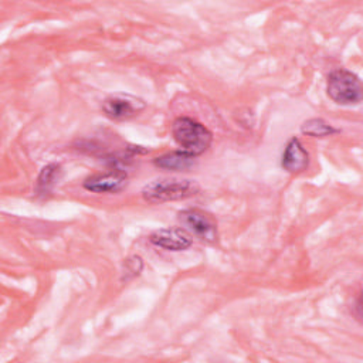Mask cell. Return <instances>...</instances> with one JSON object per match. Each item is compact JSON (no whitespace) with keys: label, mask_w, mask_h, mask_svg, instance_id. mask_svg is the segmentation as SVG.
Listing matches in <instances>:
<instances>
[{"label":"cell","mask_w":363,"mask_h":363,"mask_svg":"<svg viewBox=\"0 0 363 363\" xmlns=\"http://www.w3.org/2000/svg\"><path fill=\"white\" fill-rule=\"evenodd\" d=\"M172 136L180 150L196 157L203 155L213 142V133L189 116H179L172 123Z\"/></svg>","instance_id":"obj_1"},{"label":"cell","mask_w":363,"mask_h":363,"mask_svg":"<svg viewBox=\"0 0 363 363\" xmlns=\"http://www.w3.org/2000/svg\"><path fill=\"white\" fill-rule=\"evenodd\" d=\"M200 186L196 180L183 177H160L146 183L142 189V197L153 204L184 200L196 196Z\"/></svg>","instance_id":"obj_2"},{"label":"cell","mask_w":363,"mask_h":363,"mask_svg":"<svg viewBox=\"0 0 363 363\" xmlns=\"http://www.w3.org/2000/svg\"><path fill=\"white\" fill-rule=\"evenodd\" d=\"M326 92L337 105H357L362 101V82L354 72L337 68L330 71L328 75Z\"/></svg>","instance_id":"obj_3"},{"label":"cell","mask_w":363,"mask_h":363,"mask_svg":"<svg viewBox=\"0 0 363 363\" xmlns=\"http://www.w3.org/2000/svg\"><path fill=\"white\" fill-rule=\"evenodd\" d=\"M177 221L189 235H194L203 242L213 244L218 238L217 223L211 214L200 208H186L177 213Z\"/></svg>","instance_id":"obj_4"},{"label":"cell","mask_w":363,"mask_h":363,"mask_svg":"<svg viewBox=\"0 0 363 363\" xmlns=\"http://www.w3.org/2000/svg\"><path fill=\"white\" fill-rule=\"evenodd\" d=\"M146 108V102L140 98L123 94L109 95L102 102V112L113 121H125L139 115Z\"/></svg>","instance_id":"obj_5"},{"label":"cell","mask_w":363,"mask_h":363,"mask_svg":"<svg viewBox=\"0 0 363 363\" xmlns=\"http://www.w3.org/2000/svg\"><path fill=\"white\" fill-rule=\"evenodd\" d=\"M84 189L96 194H115L122 191L128 186V174L123 170H109L104 173H95L88 176L84 183Z\"/></svg>","instance_id":"obj_6"},{"label":"cell","mask_w":363,"mask_h":363,"mask_svg":"<svg viewBox=\"0 0 363 363\" xmlns=\"http://www.w3.org/2000/svg\"><path fill=\"white\" fill-rule=\"evenodd\" d=\"M309 162H311L309 152L305 149V146L296 136H292L284 147L282 157H281V166L288 173L298 174L308 169Z\"/></svg>","instance_id":"obj_7"},{"label":"cell","mask_w":363,"mask_h":363,"mask_svg":"<svg viewBox=\"0 0 363 363\" xmlns=\"http://www.w3.org/2000/svg\"><path fill=\"white\" fill-rule=\"evenodd\" d=\"M149 241L167 251H184L191 245V238L183 228L156 230L149 235Z\"/></svg>","instance_id":"obj_8"},{"label":"cell","mask_w":363,"mask_h":363,"mask_svg":"<svg viewBox=\"0 0 363 363\" xmlns=\"http://www.w3.org/2000/svg\"><path fill=\"white\" fill-rule=\"evenodd\" d=\"M194 157L183 150H173L153 159V164L163 170H186L191 167Z\"/></svg>","instance_id":"obj_9"},{"label":"cell","mask_w":363,"mask_h":363,"mask_svg":"<svg viewBox=\"0 0 363 363\" xmlns=\"http://www.w3.org/2000/svg\"><path fill=\"white\" fill-rule=\"evenodd\" d=\"M62 173V169L58 163H48L45 164L38 176H37V183H35V193L38 196H47L52 191L55 187L57 182L60 180Z\"/></svg>","instance_id":"obj_10"},{"label":"cell","mask_w":363,"mask_h":363,"mask_svg":"<svg viewBox=\"0 0 363 363\" xmlns=\"http://www.w3.org/2000/svg\"><path fill=\"white\" fill-rule=\"evenodd\" d=\"M301 132L312 138H328L337 133L339 129L322 118H311L301 125Z\"/></svg>","instance_id":"obj_11"},{"label":"cell","mask_w":363,"mask_h":363,"mask_svg":"<svg viewBox=\"0 0 363 363\" xmlns=\"http://www.w3.org/2000/svg\"><path fill=\"white\" fill-rule=\"evenodd\" d=\"M143 268V259L139 255H132L123 262V278L129 279L140 274Z\"/></svg>","instance_id":"obj_12"}]
</instances>
